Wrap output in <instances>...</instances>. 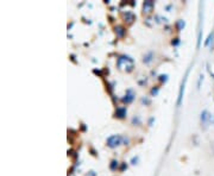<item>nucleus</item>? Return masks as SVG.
<instances>
[{"label":"nucleus","instance_id":"obj_1","mask_svg":"<svg viewBox=\"0 0 214 176\" xmlns=\"http://www.w3.org/2000/svg\"><path fill=\"white\" fill-rule=\"evenodd\" d=\"M120 140H121V137L120 136H112V137H109L107 143H108V145L111 148H114L117 145H119L120 144Z\"/></svg>","mask_w":214,"mask_h":176},{"label":"nucleus","instance_id":"obj_2","mask_svg":"<svg viewBox=\"0 0 214 176\" xmlns=\"http://www.w3.org/2000/svg\"><path fill=\"white\" fill-rule=\"evenodd\" d=\"M152 6H154V3L145 1V4H144V12H150L151 9H152Z\"/></svg>","mask_w":214,"mask_h":176},{"label":"nucleus","instance_id":"obj_3","mask_svg":"<svg viewBox=\"0 0 214 176\" xmlns=\"http://www.w3.org/2000/svg\"><path fill=\"white\" fill-rule=\"evenodd\" d=\"M115 32H118V36H119V37H121V36H124V34H125V31H124V29H123V28H120V26H118V28L115 29Z\"/></svg>","mask_w":214,"mask_h":176},{"label":"nucleus","instance_id":"obj_4","mask_svg":"<svg viewBox=\"0 0 214 176\" xmlns=\"http://www.w3.org/2000/svg\"><path fill=\"white\" fill-rule=\"evenodd\" d=\"M117 112H118L119 117H124V114H125V109H124V108H119Z\"/></svg>","mask_w":214,"mask_h":176}]
</instances>
